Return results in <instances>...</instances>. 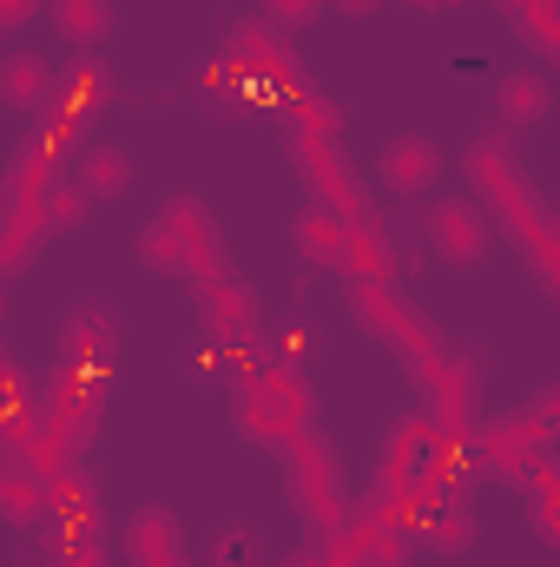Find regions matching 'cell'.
<instances>
[{"label": "cell", "mask_w": 560, "mask_h": 567, "mask_svg": "<svg viewBox=\"0 0 560 567\" xmlns=\"http://www.w3.org/2000/svg\"><path fill=\"white\" fill-rule=\"evenodd\" d=\"M66 172H73V185H80L93 205L126 198V192H133V178H139V165H133V152H126V145H80Z\"/></svg>", "instance_id": "cell-19"}, {"label": "cell", "mask_w": 560, "mask_h": 567, "mask_svg": "<svg viewBox=\"0 0 560 567\" xmlns=\"http://www.w3.org/2000/svg\"><path fill=\"white\" fill-rule=\"evenodd\" d=\"M225 60L265 93V106H290L310 80H303V60H297V47H290V33L278 27H265V20H238L231 27V40H225Z\"/></svg>", "instance_id": "cell-6"}, {"label": "cell", "mask_w": 560, "mask_h": 567, "mask_svg": "<svg viewBox=\"0 0 560 567\" xmlns=\"http://www.w3.org/2000/svg\"><path fill=\"white\" fill-rule=\"evenodd\" d=\"M323 7H336V13H350V20H370L383 0H323Z\"/></svg>", "instance_id": "cell-34"}, {"label": "cell", "mask_w": 560, "mask_h": 567, "mask_svg": "<svg viewBox=\"0 0 560 567\" xmlns=\"http://www.w3.org/2000/svg\"><path fill=\"white\" fill-rule=\"evenodd\" d=\"M428 442H435V423H428L422 410H416V416H396V423H390V435H383V468H376V488H383V495L416 488Z\"/></svg>", "instance_id": "cell-18"}, {"label": "cell", "mask_w": 560, "mask_h": 567, "mask_svg": "<svg viewBox=\"0 0 560 567\" xmlns=\"http://www.w3.org/2000/svg\"><path fill=\"white\" fill-rule=\"evenodd\" d=\"M290 158H297V178L310 185V205H323V212H336V218H370V205H363V185H356V165H350V152L336 140H303V133H290Z\"/></svg>", "instance_id": "cell-8"}, {"label": "cell", "mask_w": 560, "mask_h": 567, "mask_svg": "<svg viewBox=\"0 0 560 567\" xmlns=\"http://www.w3.org/2000/svg\"><path fill=\"white\" fill-rule=\"evenodd\" d=\"M258 20L278 27V33H303L323 20V0H258Z\"/></svg>", "instance_id": "cell-30"}, {"label": "cell", "mask_w": 560, "mask_h": 567, "mask_svg": "<svg viewBox=\"0 0 560 567\" xmlns=\"http://www.w3.org/2000/svg\"><path fill=\"white\" fill-rule=\"evenodd\" d=\"M0 522L7 528H40L46 522V475L20 455H0Z\"/></svg>", "instance_id": "cell-21"}, {"label": "cell", "mask_w": 560, "mask_h": 567, "mask_svg": "<svg viewBox=\"0 0 560 567\" xmlns=\"http://www.w3.org/2000/svg\"><path fill=\"white\" fill-rule=\"evenodd\" d=\"M126 548V567H191V548H185V528L172 508H139L120 535Z\"/></svg>", "instance_id": "cell-15"}, {"label": "cell", "mask_w": 560, "mask_h": 567, "mask_svg": "<svg viewBox=\"0 0 560 567\" xmlns=\"http://www.w3.org/2000/svg\"><path fill=\"white\" fill-rule=\"evenodd\" d=\"M416 7H448V0H416Z\"/></svg>", "instance_id": "cell-35"}, {"label": "cell", "mask_w": 560, "mask_h": 567, "mask_svg": "<svg viewBox=\"0 0 560 567\" xmlns=\"http://www.w3.org/2000/svg\"><path fill=\"white\" fill-rule=\"evenodd\" d=\"M343 303H350V317L363 323V337H376V343H383L390 357H403L416 377L448 350L442 330L403 297V284H343Z\"/></svg>", "instance_id": "cell-5"}, {"label": "cell", "mask_w": 560, "mask_h": 567, "mask_svg": "<svg viewBox=\"0 0 560 567\" xmlns=\"http://www.w3.org/2000/svg\"><path fill=\"white\" fill-rule=\"evenodd\" d=\"M265 363V350H258V337H205L198 343V357H191V370L198 377H211V383H245L251 370Z\"/></svg>", "instance_id": "cell-25"}, {"label": "cell", "mask_w": 560, "mask_h": 567, "mask_svg": "<svg viewBox=\"0 0 560 567\" xmlns=\"http://www.w3.org/2000/svg\"><path fill=\"white\" fill-rule=\"evenodd\" d=\"M53 567H106V561H100V542H93V548H60Z\"/></svg>", "instance_id": "cell-33"}, {"label": "cell", "mask_w": 560, "mask_h": 567, "mask_svg": "<svg viewBox=\"0 0 560 567\" xmlns=\"http://www.w3.org/2000/svg\"><path fill=\"white\" fill-rule=\"evenodd\" d=\"M528 488V515H535V535L548 542V548H560V475L548 468V475H535V482H521Z\"/></svg>", "instance_id": "cell-28"}, {"label": "cell", "mask_w": 560, "mask_h": 567, "mask_svg": "<svg viewBox=\"0 0 560 567\" xmlns=\"http://www.w3.org/2000/svg\"><path fill=\"white\" fill-rule=\"evenodd\" d=\"M113 363H120V323L100 310V303H86V310H73L66 323H60V370H73V377H113Z\"/></svg>", "instance_id": "cell-12"}, {"label": "cell", "mask_w": 560, "mask_h": 567, "mask_svg": "<svg viewBox=\"0 0 560 567\" xmlns=\"http://www.w3.org/2000/svg\"><path fill=\"white\" fill-rule=\"evenodd\" d=\"M468 442H475L481 475H495V482H535L554 468V442L541 429H528L521 416H481L468 429Z\"/></svg>", "instance_id": "cell-7"}, {"label": "cell", "mask_w": 560, "mask_h": 567, "mask_svg": "<svg viewBox=\"0 0 560 567\" xmlns=\"http://www.w3.org/2000/svg\"><path fill=\"white\" fill-rule=\"evenodd\" d=\"M508 13H515L521 40H528L541 60H560V0H521V7H508Z\"/></svg>", "instance_id": "cell-27"}, {"label": "cell", "mask_w": 560, "mask_h": 567, "mask_svg": "<svg viewBox=\"0 0 560 567\" xmlns=\"http://www.w3.org/2000/svg\"><path fill=\"white\" fill-rule=\"evenodd\" d=\"M46 238H53V225H46V192H40V198H0V278L27 271Z\"/></svg>", "instance_id": "cell-17"}, {"label": "cell", "mask_w": 560, "mask_h": 567, "mask_svg": "<svg viewBox=\"0 0 560 567\" xmlns=\"http://www.w3.org/2000/svg\"><path fill=\"white\" fill-rule=\"evenodd\" d=\"M336 271H343V284H396L403 278V251H396V238H390L376 218H356V225L343 231Z\"/></svg>", "instance_id": "cell-16"}, {"label": "cell", "mask_w": 560, "mask_h": 567, "mask_svg": "<svg viewBox=\"0 0 560 567\" xmlns=\"http://www.w3.org/2000/svg\"><path fill=\"white\" fill-rule=\"evenodd\" d=\"M33 13H46V0H0V27H27Z\"/></svg>", "instance_id": "cell-32"}, {"label": "cell", "mask_w": 560, "mask_h": 567, "mask_svg": "<svg viewBox=\"0 0 560 567\" xmlns=\"http://www.w3.org/2000/svg\"><path fill=\"white\" fill-rule=\"evenodd\" d=\"M113 106V66L100 60V53H73V66H53V120L60 126H73V133H86L100 113Z\"/></svg>", "instance_id": "cell-11"}, {"label": "cell", "mask_w": 560, "mask_h": 567, "mask_svg": "<svg viewBox=\"0 0 560 567\" xmlns=\"http://www.w3.org/2000/svg\"><path fill=\"white\" fill-rule=\"evenodd\" d=\"M198 93H205L211 106H225V113H258V106H265V93H258V86H251V80H245L225 53L198 73Z\"/></svg>", "instance_id": "cell-26"}, {"label": "cell", "mask_w": 560, "mask_h": 567, "mask_svg": "<svg viewBox=\"0 0 560 567\" xmlns=\"http://www.w3.org/2000/svg\"><path fill=\"white\" fill-rule=\"evenodd\" d=\"M442 172H448L442 145L422 140V133H396V140L376 152V185H383L390 198H422Z\"/></svg>", "instance_id": "cell-14"}, {"label": "cell", "mask_w": 560, "mask_h": 567, "mask_svg": "<svg viewBox=\"0 0 560 567\" xmlns=\"http://www.w3.org/2000/svg\"><path fill=\"white\" fill-rule=\"evenodd\" d=\"M422 238H428V251H435L442 265H455V271H468V265H481V258L495 251V225H488V212H481L475 198H435V205L422 212Z\"/></svg>", "instance_id": "cell-10"}, {"label": "cell", "mask_w": 560, "mask_h": 567, "mask_svg": "<svg viewBox=\"0 0 560 567\" xmlns=\"http://www.w3.org/2000/svg\"><path fill=\"white\" fill-rule=\"evenodd\" d=\"M283 449V488H290V508L303 515V528L317 535V542H330L336 528H343V515H350V482H343V462H336V449L317 435V429H297Z\"/></svg>", "instance_id": "cell-3"}, {"label": "cell", "mask_w": 560, "mask_h": 567, "mask_svg": "<svg viewBox=\"0 0 560 567\" xmlns=\"http://www.w3.org/2000/svg\"><path fill=\"white\" fill-rule=\"evenodd\" d=\"M185 290H191V310H198L205 337H258V297H251L245 278L218 271V278H198Z\"/></svg>", "instance_id": "cell-13"}, {"label": "cell", "mask_w": 560, "mask_h": 567, "mask_svg": "<svg viewBox=\"0 0 560 567\" xmlns=\"http://www.w3.org/2000/svg\"><path fill=\"white\" fill-rule=\"evenodd\" d=\"M462 172H468V192H475V205L488 212V225H495V231H508V238L521 245V258L535 265L541 290L554 297V290H560V231H554V212H548V198L535 192V178L521 172V158L508 152V140H501V133L475 140L468 152H462Z\"/></svg>", "instance_id": "cell-1"}, {"label": "cell", "mask_w": 560, "mask_h": 567, "mask_svg": "<svg viewBox=\"0 0 560 567\" xmlns=\"http://www.w3.org/2000/svg\"><path fill=\"white\" fill-rule=\"evenodd\" d=\"M231 416H238V429H245V442L278 449V442H290L297 429H310L317 396H310V383H303L297 363H258L245 383H231Z\"/></svg>", "instance_id": "cell-4"}, {"label": "cell", "mask_w": 560, "mask_h": 567, "mask_svg": "<svg viewBox=\"0 0 560 567\" xmlns=\"http://www.w3.org/2000/svg\"><path fill=\"white\" fill-rule=\"evenodd\" d=\"M86 212H93V198L73 185V172H60V178L46 185V225H53V231H73V225H86Z\"/></svg>", "instance_id": "cell-29"}, {"label": "cell", "mask_w": 560, "mask_h": 567, "mask_svg": "<svg viewBox=\"0 0 560 567\" xmlns=\"http://www.w3.org/2000/svg\"><path fill=\"white\" fill-rule=\"evenodd\" d=\"M343 231H350V218H336V212H323V205H303V212L290 218V245H297V258L317 265V271H336Z\"/></svg>", "instance_id": "cell-24"}, {"label": "cell", "mask_w": 560, "mask_h": 567, "mask_svg": "<svg viewBox=\"0 0 560 567\" xmlns=\"http://www.w3.org/2000/svg\"><path fill=\"white\" fill-rule=\"evenodd\" d=\"M495 113H501L508 133L541 126V120L554 113V86H548V73H508V80L495 86Z\"/></svg>", "instance_id": "cell-23"}, {"label": "cell", "mask_w": 560, "mask_h": 567, "mask_svg": "<svg viewBox=\"0 0 560 567\" xmlns=\"http://www.w3.org/2000/svg\"><path fill=\"white\" fill-rule=\"evenodd\" d=\"M0 100H7L13 113L40 120V113L53 106V60L33 53V47H13V53L0 60Z\"/></svg>", "instance_id": "cell-20"}, {"label": "cell", "mask_w": 560, "mask_h": 567, "mask_svg": "<svg viewBox=\"0 0 560 567\" xmlns=\"http://www.w3.org/2000/svg\"><path fill=\"white\" fill-rule=\"evenodd\" d=\"M139 265H152L158 278H178V284H198V278H218L231 271V251H225V231L211 218L205 198H165L158 218L139 231Z\"/></svg>", "instance_id": "cell-2"}, {"label": "cell", "mask_w": 560, "mask_h": 567, "mask_svg": "<svg viewBox=\"0 0 560 567\" xmlns=\"http://www.w3.org/2000/svg\"><path fill=\"white\" fill-rule=\"evenodd\" d=\"M251 555H258V535H238V528H231V535H225V542H218V567H251Z\"/></svg>", "instance_id": "cell-31"}, {"label": "cell", "mask_w": 560, "mask_h": 567, "mask_svg": "<svg viewBox=\"0 0 560 567\" xmlns=\"http://www.w3.org/2000/svg\"><path fill=\"white\" fill-rule=\"evenodd\" d=\"M46 20H53V33H60L73 53H100V47L113 40V27H120L113 0H46Z\"/></svg>", "instance_id": "cell-22"}, {"label": "cell", "mask_w": 560, "mask_h": 567, "mask_svg": "<svg viewBox=\"0 0 560 567\" xmlns=\"http://www.w3.org/2000/svg\"><path fill=\"white\" fill-rule=\"evenodd\" d=\"M416 383H422V416L442 435H468L481 423V370H475V357H448L442 350Z\"/></svg>", "instance_id": "cell-9"}]
</instances>
